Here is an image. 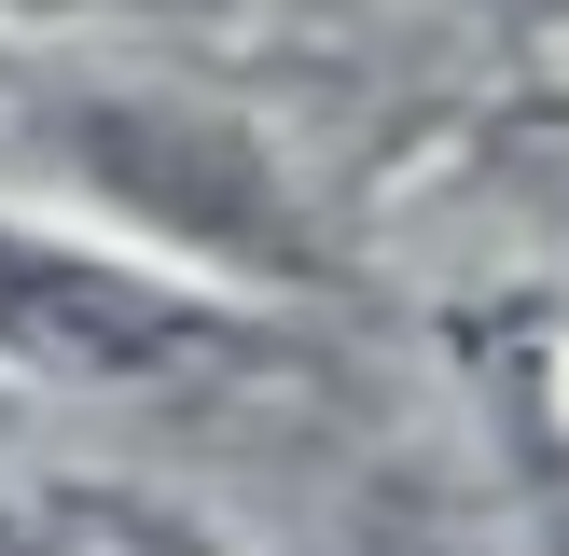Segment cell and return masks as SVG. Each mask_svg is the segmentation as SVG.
Instances as JSON below:
<instances>
[{"mask_svg":"<svg viewBox=\"0 0 569 556\" xmlns=\"http://www.w3.org/2000/svg\"><path fill=\"white\" fill-rule=\"evenodd\" d=\"M0 14H56V0H0Z\"/></svg>","mask_w":569,"mask_h":556,"instance_id":"3","label":"cell"},{"mask_svg":"<svg viewBox=\"0 0 569 556\" xmlns=\"http://www.w3.org/2000/svg\"><path fill=\"white\" fill-rule=\"evenodd\" d=\"M0 167L56 181L98 237L153 250L181 278H222V292H306V278H333L320 209L264 153V126L237 98H209V83L98 70V56L0 70Z\"/></svg>","mask_w":569,"mask_h":556,"instance_id":"1","label":"cell"},{"mask_svg":"<svg viewBox=\"0 0 569 556\" xmlns=\"http://www.w3.org/2000/svg\"><path fill=\"white\" fill-rule=\"evenodd\" d=\"M237 348V292L181 278L153 250L98 237V222H42L0 209V361L42 389H153V376H209Z\"/></svg>","mask_w":569,"mask_h":556,"instance_id":"2","label":"cell"}]
</instances>
